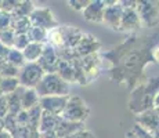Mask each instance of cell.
<instances>
[{"label":"cell","mask_w":159,"mask_h":138,"mask_svg":"<svg viewBox=\"0 0 159 138\" xmlns=\"http://www.w3.org/2000/svg\"><path fill=\"white\" fill-rule=\"evenodd\" d=\"M36 94L39 98L42 97H65L69 91L68 84L62 78L57 76L56 73H47L42 78L39 84L36 86Z\"/></svg>","instance_id":"cell-1"},{"label":"cell","mask_w":159,"mask_h":138,"mask_svg":"<svg viewBox=\"0 0 159 138\" xmlns=\"http://www.w3.org/2000/svg\"><path fill=\"white\" fill-rule=\"evenodd\" d=\"M44 76L43 68L36 62H28L26 65H24V68L20 72V79L18 82L25 87H36L39 84V82L42 80V78Z\"/></svg>","instance_id":"cell-2"},{"label":"cell","mask_w":159,"mask_h":138,"mask_svg":"<svg viewBox=\"0 0 159 138\" xmlns=\"http://www.w3.org/2000/svg\"><path fill=\"white\" fill-rule=\"evenodd\" d=\"M86 115H87V109L79 98H75L69 104H66L65 109H64V118L68 119L69 122H73V123L84 119Z\"/></svg>","instance_id":"cell-3"},{"label":"cell","mask_w":159,"mask_h":138,"mask_svg":"<svg viewBox=\"0 0 159 138\" xmlns=\"http://www.w3.org/2000/svg\"><path fill=\"white\" fill-rule=\"evenodd\" d=\"M42 106L46 109V112L51 113V115H57V113L62 112L65 109L66 104H68V98L66 97H42L39 98Z\"/></svg>","instance_id":"cell-4"},{"label":"cell","mask_w":159,"mask_h":138,"mask_svg":"<svg viewBox=\"0 0 159 138\" xmlns=\"http://www.w3.org/2000/svg\"><path fill=\"white\" fill-rule=\"evenodd\" d=\"M29 21L33 24V26L43 28V29H48V26L51 28V25L54 24L51 13L47 10V8H39V10H35L32 14H30Z\"/></svg>","instance_id":"cell-5"},{"label":"cell","mask_w":159,"mask_h":138,"mask_svg":"<svg viewBox=\"0 0 159 138\" xmlns=\"http://www.w3.org/2000/svg\"><path fill=\"white\" fill-rule=\"evenodd\" d=\"M120 18H122V11L119 7H116V6L105 7L104 15H102L104 22H107L111 26H116V25H120Z\"/></svg>","instance_id":"cell-6"},{"label":"cell","mask_w":159,"mask_h":138,"mask_svg":"<svg viewBox=\"0 0 159 138\" xmlns=\"http://www.w3.org/2000/svg\"><path fill=\"white\" fill-rule=\"evenodd\" d=\"M42 51H43V46L40 43H32L30 42L21 53L24 55V60H28L29 62H35L40 58Z\"/></svg>","instance_id":"cell-7"},{"label":"cell","mask_w":159,"mask_h":138,"mask_svg":"<svg viewBox=\"0 0 159 138\" xmlns=\"http://www.w3.org/2000/svg\"><path fill=\"white\" fill-rule=\"evenodd\" d=\"M39 102V96L36 94V91L33 88L25 90V93L21 96V106L24 110H29L32 108H35Z\"/></svg>","instance_id":"cell-8"},{"label":"cell","mask_w":159,"mask_h":138,"mask_svg":"<svg viewBox=\"0 0 159 138\" xmlns=\"http://www.w3.org/2000/svg\"><path fill=\"white\" fill-rule=\"evenodd\" d=\"M57 127V120H56V115H51L48 112H44L43 116H40V122H39V131L42 133H48L50 130Z\"/></svg>","instance_id":"cell-9"},{"label":"cell","mask_w":159,"mask_h":138,"mask_svg":"<svg viewBox=\"0 0 159 138\" xmlns=\"http://www.w3.org/2000/svg\"><path fill=\"white\" fill-rule=\"evenodd\" d=\"M20 86V82H18L17 78H6L0 80V88H2L3 94H13L15 93V90Z\"/></svg>","instance_id":"cell-10"},{"label":"cell","mask_w":159,"mask_h":138,"mask_svg":"<svg viewBox=\"0 0 159 138\" xmlns=\"http://www.w3.org/2000/svg\"><path fill=\"white\" fill-rule=\"evenodd\" d=\"M28 39L29 42L32 43H40L43 39L47 38V30L43 29V28H38V26H32L28 30Z\"/></svg>","instance_id":"cell-11"},{"label":"cell","mask_w":159,"mask_h":138,"mask_svg":"<svg viewBox=\"0 0 159 138\" xmlns=\"http://www.w3.org/2000/svg\"><path fill=\"white\" fill-rule=\"evenodd\" d=\"M14 39H15V32L10 28L0 30V44L4 47H13L14 46Z\"/></svg>","instance_id":"cell-12"},{"label":"cell","mask_w":159,"mask_h":138,"mask_svg":"<svg viewBox=\"0 0 159 138\" xmlns=\"http://www.w3.org/2000/svg\"><path fill=\"white\" fill-rule=\"evenodd\" d=\"M24 55L21 51H18V50H10L8 51V54H7V64H10V65H13V66H20V65H22L24 64Z\"/></svg>","instance_id":"cell-13"},{"label":"cell","mask_w":159,"mask_h":138,"mask_svg":"<svg viewBox=\"0 0 159 138\" xmlns=\"http://www.w3.org/2000/svg\"><path fill=\"white\" fill-rule=\"evenodd\" d=\"M29 39H28V35L26 33H17L15 35V39H14V47L18 48V51H22L26 46L29 44Z\"/></svg>","instance_id":"cell-14"},{"label":"cell","mask_w":159,"mask_h":138,"mask_svg":"<svg viewBox=\"0 0 159 138\" xmlns=\"http://www.w3.org/2000/svg\"><path fill=\"white\" fill-rule=\"evenodd\" d=\"M11 15L7 13V11L0 10V30L7 29V28L11 26Z\"/></svg>","instance_id":"cell-15"},{"label":"cell","mask_w":159,"mask_h":138,"mask_svg":"<svg viewBox=\"0 0 159 138\" xmlns=\"http://www.w3.org/2000/svg\"><path fill=\"white\" fill-rule=\"evenodd\" d=\"M8 116V101L7 96L0 97V120L6 119Z\"/></svg>","instance_id":"cell-16"},{"label":"cell","mask_w":159,"mask_h":138,"mask_svg":"<svg viewBox=\"0 0 159 138\" xmlns=\"http://www.w3.org/2000/svg\"><path fill=\"white\" fill-rule=\"evenodd\" d=\"M0 138H14V137L8 130H3L2 133H0Z\"/></svg>","instance_id":"cell-17"},{"label":"cell","mask_w":159,"mask_h":138,"mask_svg":"<svg viewBox=\"0 0 159 138\" xmlns=\"http://www.w3.org/2000/svg\"><path fill=\"white\" fill-rule=\"evenodd\" d=\"M154 57H155V60L159 61V47L155 48V51H154Z\"/></svg>","instance_id":"cell-18"},{"label":"cell","mask_w":159,"mask_h":138,"mask_svg":"<svg viewBox=\"0 0 159 138\" xmlns=\"http://www.w3.org/2000/svg\"><path fill=\"white\" fill-rule=\"evenodd\" d=\"M155 105L159 106V93L157 94V97H155Z\"/></svg>","instance_id":"cell-19"},{"label":"cell","mask_w":159,"mask_h":138,"mask_svg":"<svg viewBox=\"0 0 159 138\" xmlns=\"http://www.w3.org/2000/svg\"><path fill=\"white\" fill-rule=\"evenodd\" d=\"M3 126H4V124H3V120H0V133L4 130V128H3Z\"/></svg>","instance_id":"cell-20"},{"label":"cell","mask_w":159,"mask_h":138,"mask_svg":"<svg viewBox=\"0 0 159 138\" xmlns=\"http://www.w3.org/2000/svg\"><path fill=\"white\" fill-rule=\"evenodd\" d=\"M4 94H3V91H2V88H0V97H3Z\"/></svg>","instance_id":"cell-21"}]
</instances>
